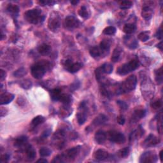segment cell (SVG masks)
Wrapping results in <instances>:
<instances>
[{
	"label": "cell",
	"instance_id": "1",
	"mask_svg": "<svg viewBox=\"0 0 163 163\" xmlns=\"http://www.w3.org/2000/svg\"><path fill=\"white\" fill-rule=\"evenodd\" d=\"M49 66L50 64L47 61H42L36 63L31 67V72L32 76L37 79H41L46 73L47 68Z\"/></svg>",
	"mask_w": 163,
	"mask_h": 163
},
{
	"label": "cell",
	"instance_id": "2",
	"mask_svg": "<svg viewBox=\"0 0 163 163\" xmlns=\"http://www.w3.org/2000/svg\"><path fill=\"white\" fill-rule=\"evenodd\" d=\"M41 11L39 9L29 10L25 12L24 16L26 21L31 24H37L40 22L44 21L45 17L41 15Z\"/></svg>",
	"mask_w": 163,
	"mask_h": 163
},
{
	"label": "cell",
	"instance_id": "3",
	"mask_svg": "<svg viewBox=\"0 0 163 163\" xmlns=\"http://www.w3.org/2000/svg\"><path fill=\"white\" fill-rule=\"evenodd\" d=\"M139 66V61L136 59L131 60L128 63L122 64L117 70V73L120 75H126L131 71L136 70Z\"/></svg>",
	"mask_w": 163,
	"mask_h": 163
},
{
	"label": "cell",
	"instance_id": "4",
	"mask_svg": "<svg viewBox=\"0 0 163 163\" xmlns=\"http://www.w3.org/2000/svg\"><path fill=\"white\" fill-rule=\"evenodd\" d=\"M137 84V79L135 75H131L120 86L119 90L120 93L129 92L134 90Z\"/></svg>",
	"mask_w": 163,
	"mask_h": 163
},
{
	"label": "cell",
	"instance_id": "5",
	"mask_svg": "<svg viewBox=\"0 0 163 163\" xmlns=\"http://www.w3.org/2000/svg\"><path fill=\"white\" fill-rule=\"evenodd\" d=\"M87 108L86 102H81L79 106V112L77 113V121L80 125H83L86 122V120L87 119Z\"/></svg>",
	"mask_w": 163,
	"mask_h": 163
},
{
	"label": "cell",
	"instance_id": "6",
	"mask_svg": "<svg viewBox=\"0 0 163 163\" xmlns=\"http://www.w3.org/2000/svg\"><path fill=\"white\" fill-rule=\"evenodd\" d=\"M109 140L111 142H115L118 144H122L126 141L125 136L122 133L115 131H111L109 132Z\"/></svg>",
	"mask_w": 163,
	"mask_h": 163
},
{
	"label": "cell",
	"instance_id": "7",
	"mask_svg": "<svg viewBox=\"0 0 163 163\" xmlns=\"http://www.w3.org/2000/svg\"><path fill=\"white\" fill-rule=\"evenodd\" d=\"M157 155L151 151L144 152L140 159V162H154L157 161Z\"/></svg>",
	"mask_w": 163,
	"mask_h": 163
},
{
	"label": "cell",
	"instance_id": "8",
	"mask_svg": "<svg viewBox=\"0 0 163 163\" xmlns=\"http://www.w3.org/2000/svg\"><path fill=\"white\" fill-rule=\"evenodd\" d=\"M14 95L12 93H4L1 94L0 96V103L1 105H7L10 102H12L13 99H14Z\"/></svg>",
	"mask_w": 163,
	"mask_h": 163
},
{
	"label": "cell",
	"instance_id": "9",
	"mask_svg": "<svg viewBox=\"0 0 163 163\" xmlns=\"http://www.w3.org/2000/svg\"><path fill=\"white\" fill-rule=\"evenodd\" d=\"M48 27L51 31H57L59 28L60 27V22L59 20V19L56 17H50L49 21H48Z\"/></svg>",
	"mask_w": 163,
	"mask_h": 163
},
{
	"label": "cell",
	"instance_id": "10",
	"mask_svg": "<svg viewBox=\"0 0 163 163\" xmlns=\"http://www.w3.org/2000/svg\"><path fill=\"white\" fill-rule=\"evenodd\" d=\"M108 152L104 149H99L95 152L94 157L97 161H104L108 157Z\"/></svg>",
	"mask_w": 163,
	"mask_h": 163
},
{
	"label": "cell",
	"instance_id": "11",
	"mask_svg": "<svg viewBox=\"0 0 163 163\" xmlns=\"http://www.w3.org/2000/svg\"><path fill=\"white\" fill-rule=\"evenodd\" d=\"M161 142V140L155 137L154 135H150L144 142V145L146 146H154L159 144Z\"/></svg>",
	"mask_w": 163,
	"mask_h": 163
},
{
	"label": "cell",
	"instance_id": "12",
	"mask_svg": "<svg viewBox=\"0 0 163 163\" xmlns=\"http://www.w3.org/2000/svg\"><path fill=\"white\" fill-rule=\"evenodd\" d=\"M64 24L68 28H74L79 25V21L73 16H68L65 19Z\"/></svg>",
	"mask_w": 163,
	"mask_h": 163
},
{
	"label": "cell",
	"instance_id": "13",
	"mask_svg": "<svg viewBox=\"0 0 163 163\" xmlns=\"http://www.w3.org/2000/svg\"><path fill=\"white\" fill-rule=\"evenodd\" d=\"M106 135L105 132H104L102 130H99L97 131L95 135H94V139L95 141L99 145L103 144L106 140Z\"/></svg>",
	"mask_w": 163,
	"mask_h": 163
},
{
	"label": "cell",
	"instance_id": "14",
	"mask_svg": "<svg viewBox=\"0 0 163 163\" xmlns=\"http://www.w3.org/2000/svg\"><path fill=\"white\" fill-rule=\"evenodd\" d=\"M152 15H153V10L149 6H143L142 12V17L146 19V20H149V19H151L152 18Z\"/></svg>",
	"mask_w": 163,
	"mask_h": 163
},
{
	"label": "cell",
	"instance_id": "15",
	"mask_svg": "<svg viewBox=\"0 0 163 163\" xmlns=\"http://www.w3.org/2000/svg\"><path fill=\"white\" fill-rule=\"evenodd\" d=\"M124 42L127 47H128L131 49H135L138 47V43L135 39H133L131 36H126L124 38Z\"/></svg>",
	"mask_w": 163,
	"mask_h": 163
},
{
	"label": "cell",
	"instance_id": "16",
	"mask_svg": "<svg viewBox=\"0 0 163 163\" xmlns=\"http://www.w3.org/2000/svg\"><path fill=\"white\" fill-rule=\"evenodd\" d=\"M122 51V48L119 47H116L115 49H114L113 54L112 55V57H111V60H112V62H113V63H116V62L119 60L120 55H121Z\"/></svg>",
	"mask_w": 163,
	"mask_h": 163
},
{
	"label": "cell",
	"instance_id": "17",
	"mask_svg": "<svg viewBox=\"0 0 163 163\" xmlns=\"http://www.w3.org/2000/svg\"><path fill=\"white\" fill-rule=\"evenodd\" d=\"M51 47L50 45L46 44H43L40 45L38 48V52L41 55H47L50 52Z\"/></svg>",
	"mask_w": 163,
	"mask_h": 163
},
{
	"label": "cell",
	"instance_id": "18",
	"mask_svg": "<svg viewBox=\"0 0 163 163\" xmlns=\"http://www.w3.org/2000/svg\"><path fill=\"white\" fill-rule=\"evenodd\" d=\"M108 120L106 116H105L103 114H101L98 117H97L93 121V124L94 126H99L102 125L103 124L105 123L106 120Z\"/></svg>",
	"mask_w": 163,
	"mask_h": 163
},
{
	"label": "cell",
	"instance_id": "19",
	"mask_svg": "<svg viewBox=\"0 0 163 163\" xmlns=\"http://www.w3.org/2000/svg\"><path fill=\"white\" fill-rule=\"evenodd\" d=\"M28 141V138L27 136H22L19 137L17 139L15 140L14 142V146H17V147H21L22 145H24Z\"/></svg>",
	"mask_w": 163,
	"mask_h": 163
},
{
	"label": "cell",
	"instance_id": "20",
	"mask_svg": "<svg viewBox=\"0 0 163 163\" xmlns=\"http://www.w3.org/2000/svg\"><path fill=\"white\" fill-rule=\"evenodd\" d=\"M82 67V64L80 63H72L70 65V67L68 68L67 70L71 73H74L77 72L78 71H79Z\"/></svg>",
	"mask_w": 163,
	"mask_h": 163
},
{
	"label": "cell",
	"instance_id": "21",
	"mask_svg": "<svg viewBox=\"0 0 163 163\" xmlns=\"http://www.w3.org/2000/svg\"><path fill=\"white\" fill-rule=\"evenodd\" d=\"M61 94V91L59 89H54L50 91V97L54 101L59 100Z\"/></svg>",
	"mask_w": 163,
	"mask_h": 163
},
{
	"label": "cell",
	"instance_id": "22",
	"mask_svg": "<svg viewBox=\"0 0 163 163\" xmlns=\"http://www.w3.org/2000/svg\"><path fill=\"white\" fill-rule=\"evenodd\" d=\"M136 30V26L133 24H126L123 28V31L127 35H130L134 32Z\"/></svg>",
	"mask_w": 163,
	"mask_h": 163
},
{
	"label": "cell",
	"instance_id": "23",
	"mask_svg": "<svg viewBox=\"0 0 163 163\" xmlns=\"http://www.w3.org/2000/svg\"><path fill=\"white\" fill-rule=\"evenodd\" d=\"M146 115V111L143 109H138L135 111L134 115H133V118L135 119L140 120L143 118Z\"/></svg>",
	"mask_w": 163,
	"mask_h": 163
},
{
	"label": "cell",
	"instance_id": "24",
	"mask_svg": "<svg viewBox=\"0 0 163 163\" xmlns=\"http://www.w3.org/2000/svg\"><path fill=\"white\" fill-rule=\"evenodd\" d=\"M45 121V117L41 116V115H38L37 117H35V118L32 120L31 124L32 126H38L39 125L41 124Z\"/></svg>",
	"mask_w": 163,
	"mask_h": 163
},
{
	"label": "cell",
	"instance_id": "25",
	"mask_svg": "<svg viewBox=\"0 0 163 163\" xmlns=\"http://www.w3.org/2000/svg\"><path fill=\"white\" fill-rule=\"evenodd\" d=\"M89 54L93 57L96 58L100 56L101 54H102V51H101L100 48L97 47H94L89 50Z\"/></svg>",
	"mask_w": 163,
	"mask_h": 163
},
{
	"label": "cell",
	"instance_id": "26",
	"mask_svg": "<svg viewBox=\"0 0 163 163\" xmlns=\"http://www.w3.org/2000/svg\"><path fill=\"white\" fill-rule=\"evenodd\" d=\"M110 42L107 39H104L102 41H101L99 45V48L101 50L103 51H107L110 49Z\"/></svg>",
	"mask_w": 163,
	"mask_h": 163
},
{
	"label": "cell",
	"instance_id": "27",
	"mask_svg": "<svg viewBox=\"0 0 163 163\" xmlns=\"http://www.w3.org/2000/svg\"><path fill=\"white\" fill-rule=\"evenodd\" d=\"M26 154L27 157L29 159H30V160H33L35 158L36 155H37L35 150L32 148L31 145H29L26 149Z\"/></svg>",
	"mask_w": 163,
	"mask_h": 163
},
{
	"label": "cell",
	"instance_id": "28",
	"mask_svg": "<svg viewBox=\"0 0 163 163\" xmlns=\"http://www.w3.org/2000/svg\"><path fill=\"white\" fill-rule=\"evenodd\" d=\"M102 69L104 73L110 74L113 71V66L110 63H105L102 66Z\"/></svg>",
	"mask_w": 163,
	"mask_h": 163
},
{
	"label": "cell",
	"instance_id": "29",
	"mask_svg": "<svg viewBox=\"0 0 163 163\" xmlns=\"http://www.w3.org/2000/svg\"><path fill=\"white\" fill-rule=\"evenodd\" d=\"M7 10L11 14L14 15H17L19 12V8L17 5L10 4L7 6Z\"/></svg>",
	"mask_w": 163,
	"mask_h": 163
},
{
	"label": "cell",
	"instance_id": "30",
	"mask_svg": "<svg viewBox=\"0 0 163 163\" xmlns=\"http://www.w3.org/2000/svg\"><path fill=\"white\" fill-rule=\"evenodd\" d=\"M79 14L80 17L84 18V19L88 18L89 16V12H88L86 6H81L80 10H79Z\"/></svg>",
	"mask_w": 163,
	"mask_h": 163
},
{
	"label": "cell",
	"instance_id": "31",
	"mask_svg": "<svg viewBox=\"0 0 163 163\" xmlns=\"http://www.w3.org/2000/svg\"><path fill=\"white\" fill-rule=\"evenodd\" d=\"M155 80L158 84L162 82V68L161 67L155 71Z\"/></svg>",
	"mask_w": 163,
	"mask_h": 163
},
{
	"label": "cell",
	"instance_id": "32",
	"mask_svg": "<svg viewBox=\"0 0 163 163\" xmlns=\"http://www.w3.org/2000/svg\"><path fill=\"white\" fill-rule=\"evenodd\" d=\"M59 101L65 104V105H68V104H70L71 103V96L66 94H61Z\"/></svg>",
	"mask_w": 163,
	"mask_h": 163
},
{
	"label": "cell",
	"instance_id": "33",
	"mask_svg": "<svg viewBox=\"0 0 163 163\" xmlns=\"http://www.w3.org/2000/svg\"><path fill=\"white\" fill-rule=\"evenodd\" d=\"M150 37V32L148 31H143L140 32L138 36V38L142 41H147Z\"/></svg>",
	"mask_w": 163,
	"mask_h": 163
},
{
	"label": "cell",
	"instance_id": "34",
	"mask_svg": "<svg viewBox=\"0 0 163 163\" xmlns=\"http://www.w3.org/2000/svg\"><path fill=\"white\" fill-rule=\"evenodd\" d=\"M39 153L41 157H48L52 154V151L47 147H42L39 151Z\"/></svg>",
	"mask_w": 163,
	"mask_h": 163
},
{
	"label": "cell",
	"instance_id": "35",
	"mask_svg": "<svg viewBox=\"0 0 163 163\" xmlns=\"http://www.w3.org/2000/svg\"><path fill=\"white\" fill-rule=\"evenodd\" d=\"M103 32L106 35H113L116 32V28L114 26H108L104 29Z\"/></svg>",
	"mask_w": 163,
	"mask_h": 163
},
{
	"label": "cell",
	"instance_id": "36",
	"mask_svg": "<svg viewBox=\"0 0 163 163\" xmlns=\"http://www.w3.org/2000/svg\"><path fill=\"white\" fill-rule=\"evenodd\" d=\"M133 6V2L131 1H122L120 3V8L121 9H129Z\"/></svg>",
	"mask_w": 163,
	"mask_h": 163
},
{
	"label": "cell",
	"instance_id": "37",
	"mask_svg": "<svg viewBox=\"0 0 163 163\" xmlns=\"http://www.w3.org/2000/svg\"><path fill=\"white\" fill-rule=\"evenodd\" d=\"M130 152V149L129 147H124L120 149L119 151V154L121 157H126L128 156Z\"/></svg>",
	"mask_w": 163,
	"mask_h": 163
},
{
	"label": "cell",
	"instance_id": "38",
	"mask_svg": "<svg viewBox=\"0 0 163 163\" xmlns=\"http://www.w3.org/2000/svg\"><path fill=\"white\" fill-rule=\"evenodd\" d=\"M103 73H104L102 69V68L101 67L97 68V69L95 70V76H96V80L99 81L101 79H102Z\"/></svg>",
	"mask_w": 163,
	"mask_h": 163
},
{
	"label": "cell",
	"instance_id": "39",
	"mask_svg": "<svg viewBox=\"0 0 163 163\" xmlns=\"http://www.w3.org/2000/svg\"><path fill=\"white\" fill-rule=\"evenodd\" d=\"M26 74V70L24 69V68H20V69L17 70L14 73V76L17 77H22V76L25 75Z\"/></svg>",
	"mask_w": 163,
	"mask_h": 163
},
{
	"label": "cell",
	"instance_id": "40",
	"mask_svg": "<svg viewBox=\"0 0 163 163\" xmlns=\"http://www.w3.org/2000/svg\"><path fill=\"white\" fill-rule=\"evenodd\" d=\"M162 106V101L161 100H157L152 104V107L154 109H159Z\"/></svg>",
	"mask_w": 163,
	"mask_h": 163
},
{
	"label": "cell",
	"instance_id": "41",
	"mask_svg": "<svg viewBox=\"0 0 163 163\" xmlns=\"http://www.w3.org/2000/svg\"><path fill=\"white\" fill-rule=\"evenodd\" d=\"M31 85H32L31 82L29 80H24L23 82L22 83L21 86L23 88H24V89H27L31 87Z\"/></svg>",
	"mask_w": 163,
	"mask_h": 163
},
{
	"label": "cell",
	"instance_id": "42",
	"mask_svg": "<svg viewBox=\"0 0 163 163\" xmlns=\"http://www.w3.org/2000/svg\"><path fill=\"white\" fill-rule=\"evenodd\" d=\"M117 104L119 106L120 108H122V110H127L128 108V105H127L125 102H122V101H117Z\"/></svg>",
	"mask_w": 163,
	"mask_h": 163
},
{
	"label": "cell",
	"instance_id": "43",
	"mask_svg": "<svg viewBox=\"0 0 163 163\" xmlns=\"http://www.w3.org/2000/svg\"><path fill=\"white\" fill-rule=\"evenodd\" d=\"M40 3V5H41L42 6H45V5H54V3H55V1H40L38 2Z\"/></svg>",
	"mask_w": 163,
	"mask_h": 163
},
{
	"label": "cell",
	"instance_id": "44",
	"mask_svg": "<svg viewBox=\"0 0 163 163\" xmlns=\"http://www.w3.org/2000/svg\"><path fill=\"white\" fill-rule=\"evenodd\" d=\"M117 122H118V123L120 125H124V124L125 122H126L125 118L122 115L119 116L118 117H117Z\"/></svg>",
	"mask_w": 163,
	"mask_h": 163
},
{
	"label": "cell",
	"instance_id": "45",
	"mask_svg": "<svg viewBox=\"0 0 163 163\" xmlns=\"http://www.w3.org/2000/svg\"><path fill=\"white\" fill-rule=\"evenodd\" d=\"M10 158V155L8 154H5L4 155H2L1 157V162H5L8 161Z\"/></svg>",
	"mask_w": 163,
	"mask_h": 163
},
{
	"label": "cell",
	"instance_id": "46",
	"mask_svg": "<svg viewBox=\"0 0 163 163\" xmlns=\"http://www.w3.org/2000/svg\"><path fill=\"white\" fill-rule=\"evenodd\" d=\"M6 75V73L5 72V71L2 69L0 70V79H1V81L5 79Z\"/></svg>",
	"mask_w": 163,
	"mask_h": 163
},
{
	"label": "cell",
	"instance_id": "47",
	"mask_svg": "<svg viewBox=\"0 0 163 163\" xmlns=\"http://www.w3.org/2000/svg\"><path fill=\"white\" fill-rule=\"evenodd\" d=\"M155 36H156V37H157V38L159 39V40H161V39H162V29H161V28H160V29H158L157 31V33H156Z\"/></svg>",
	"mask_w": 163,
	"mask_h": 163
},
{
	"label": "cell",
	"instance_id": "48",
	"mask_svg": "<svg viewBox=\"0 0 163 163\" xmlns=\"http://www.w3.org/2000/svg\"><path fill=\"white\" fill-rule=\"evenodd\" d=\"M50 131H51L50 129H47L46 131H45L43 133V134H42V136H43L44 138H47V137L50 135Z\"/></svg>",
	"mask_w": 163,
	"mask_h": 163
},
{
	"label": "cell",
	"instance_id": "49",
	"mask_svg": "<svg viewBox=\"0 0 163 163\" xmlns=\"http://www.w3.org/2000/svg\"><path fill=\"white\" fill-rule=\"evenodd\" d=\"M37 162H41V163H42V162H44V163L48 162L47 160H46V159H43V158L38 159V160Z\"/></svg>",
	"mask_w": 163,
	"mask_h": 163
},
{
	"label": "cell",
	"instance_id": "50",
	"mask_svg": "<svg viewBox=\"0 0 163 163\" xmlns=\"http://www.w3.org/2000/svg\"><path fill=\"white\" fill-rule=\"evenodd\" d=\"M157 47H158L159 48H160L161 50H162V41H161L160 43L157 45Z\"/></svg>",
	"mask_w": 163,
	"mask_h": 163
},
{
	"label": "cell",
	"instance_id": "51",
	"mask_svg": "<svg viewBox=\"0 0 163 163\" xmlns=\"http://www.w3.org/2000/svg\"><path fill=\"white\" fill-rule=\"evenodd\" d=\"M71 4H72L73 5H76L77 4L79 3V1H77V0H75V1H70Z\"/></svg>",
	"mask_w": 163,
	"mask_h": 163
},
{
	"label": "cell",
	"instance_id": "52",
	"mask_svg": "<svg viewBox=\"0 0 163 163\" xmlns=\"http://www.w3.org/2000/svg\"><path fill=\"white\" fill-rule=\"evenodd\" d=\"M162 151L159 152V158H160L161 161H162Z\"/></svg>",
	"mask_w": 163,
	"mask_h": 163
}]
</instances>
